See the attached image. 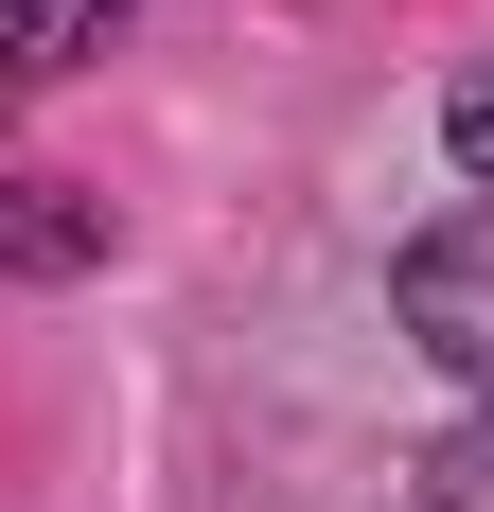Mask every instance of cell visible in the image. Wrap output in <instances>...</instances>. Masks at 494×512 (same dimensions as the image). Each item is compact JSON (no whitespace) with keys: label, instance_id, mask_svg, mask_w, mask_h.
Instances as JSON below:
<instances>
[{"label":"cell","instance_id":"4","mask_svg":"<svg viewBox=\"0 0 494 512\" xmlns=\"http://www.w3.org/2000/svg\"><path fill=\"white\" fill-rule=\"evenodd\" d=\"M424 512H494V407H477V424H459L442 460H424Z\"/></svg>","mask_w":494,"mask_h":512},{"label":"cell","instance_id":"5","mask_svg":"<svg viewBox=\"0 0 494 512\" xmlns=\"http://www.w3.org/2000/svg\"><path fill=\"white\" fill-rule=\"evenodd\" d=\"M442 142H459V177H477V195H494V53H477V71H459V89H442Z\"/></svg>","mask_w":494,"mask_h":512},{"label":"cell","instance_id":"3","mask_svg":"<svg viewBox=\"0 0 494 512\" xmlns=\"http://www.w3.org/2000/svg\"><path fill=\"white\" fill-rule=\"evenodd\" d=\"M106 18H124V0H0V106H18V89H53V71H71Z\"/></svg>","mask_w":494,"mask_h":512},{"label":"cell","instance_id":"2","mask_svg":"<svg viewBox=\"0 0 494 512\" xmlns=\"http://www.w3.org/2000/svg\"><path fill=\"white\" fill-rule=\"evenodd\" d=\"M0 265H18V283H89V265H106V195H71V177H0Z\"/></svg>","mask_w":494,"mask_h":512},{"label":"cell","instance_id":"1","mask_svg":"<svg viewBox=\"0 0 494 512\" xmlns=\"http://www.w3.org/2000/svg\"><path fill=\"white\" fill-rule=\"evenodd\" d=\"M389 301H406V336H424L459 389H494V195H459L442 230H406Z\"/></svg>","mask_w":494,"mask_h":512}]
</instances>
